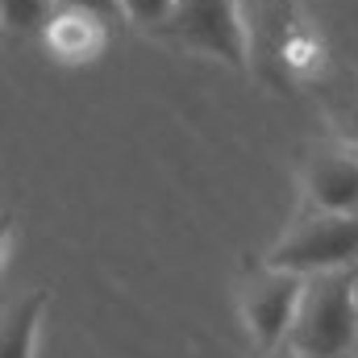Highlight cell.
I'll return each mask as SVG.
<instances>
[{"mask_svg":"<svg viewBox=\"0 0 358 358\" xmlns=\"http://www.w3.org/2000/svg\"><path fill=\"white\" fill-rule=\"evenodd\" d=\"M287 342L304 358H350L358 350V271L308 275Z\"/></svg>","mask_w":358,"mask_h":358,"instance_id":"cell-1","label":"cell"},{"mask_svg":"<svg viewBox=\"0 0 358 358\" xmlns=\"http://www.w3.org/2000/svg\"><path fill=\"white\" fill-rule=\"evenodd\" d=\"M271 267L321 275V271L358 267V213L308 208L267 255Z\"/></svg>","mask_w":358,"mask_h":358,"instance_id":"cell-2","label":"cell"},{"mask_svg":"<svg viewBox=\"0 0 358 358\" xmlns=\"http://www.w3.org/2000/svg\"><path fill=\"white\" fill-rule=\"evenodd\" d=\"M163 29L176 42L192 46V50H204V55H213L229 67L250 63L242 0H176V13Z\"/></svg>","mask_w":358,"mask_h":358,"instance_id":"cell-3","label":"cell"},{"mask_svg":"<svg viewBox=\"0 0 358 358\" xmlns=\"http://www.w3.org/2000/svg\"><path fill=\"white\" fill-rule=\"evenodd\" d=\"M304 283H308V275L271 267V263H263L242 283V321H246V329H250V338L263 355L287 342L300 296H304Z\"/></svg>","mask_w":358,"mask_h":358,"instance_id":"cell-4","label":"cell"},{"mask_svg":"<svg viewBox=\"0 0 358 358\" xmlns=\"http://www.w3.org/2000/svg\"><path fill=\"white\" fill-rule=\"evenodd\" d=\"M304 200L308 208L325 213H358V146L338 138H325L304 159Z\"/></svg>","mask_w":358,"mask_h":358,"instance_id":"cell-5","label":"cell"},{"mask_svg":"<svg viewBox=\"0 0 358 358\" xmlns=\"http://www.w3.org/2000/svg\"><path fill=\"white\" fill-rule=\"evenodd\" d=\"M108 38V21H100L96 13H80V8H59L46 21V46L63 59V63H88L104 50Z\"/></svg>","mask_w":358,"mask_h":358,"instance_id":"cell-6","label":"cell"},{"mask_svg":"<svg viewBox=\"0 0 358 358\" xmlns=\"http://www.w3.org/2000/svg\"><path fill=\"white\" fill-rule=\"evenodd\" d=\"M46 304H50V292L38 287L25 300H17V308H8L4 334H0V358H34V338H38Z\"/></svg>","mask_w":358,"mask_h":358,"instance_id":"cell-7","label":"cell"},{"mask_svg":"<svg viewBox=\"0 0 358 358\" xmlns=\"http://www.w3.org/2000/svg\"><path fill=\"white\" fill-rule=\"evenodd\" d=\"M0 13L13 34H34V29H46V21L59 13V4L55 0H0Z\"/></svg>","mask_w":358,"mask_h":358,"instance_id":"cell-8","label":"cell"},{"mask_svg":"<svg viewBox=\"0 0 358 358\" xmlns=\"http://www.w3.org/2000/svg\"><path fill=\"white\" fill-rule=\"evenodd\" d=\"M121 8H125V21L146 25V29H163L176 13V0H121Z\"/></svg>","mask_w":358,"mask_h":358,"instance_id":"cell-9","label":"cell"},{"mask_svg":"<svg viewBox=\"0 0 358 358\" xmlns=\"http://www.w3.org/2000/svg\"><path fill=\"white\" fill-rule=\"evenodd\" d=\"M59 8H80V13H96L100 21H121L125 17V8H121V0H55Z\"/></svg>","mask_w":358,"mask_h":358,"instance_id":"cell-10","label":"cell"},{"mask_svg":"<svg viewBox=\"0 0 358 358\" xmlns=\"http://www.w3.org/2000/svg\"><path fill=\"white\" fill-rule=\"evenodd\" d=\"M338 125H342V138L358 146V92L350 96V104L342 108V121H338Z\"/></svg>","mask_w":358,"mask_h":358,"instance_id":"cell-11","label":"cell"},{"mask_svg":"<svg viewBox=\"0 0 358 358\" xmlns=\"http://www.w3.org/2000/svg\"><path fill=\"white\" fill-rule=\"evenodd\" d=\"M263 358H304V355H300V350H296L292 342H283V346H275V350H267Z\"/></svg>","mask_w":358,"mask_h":358,"instance_id":"cell-12","label":"cell"},{"mask_svg":"<svg viewBox=\"0 0 358 358\" xmlns=\"http://www.w3.org/2000/svg\"><path fill=\"white\" fill-rule=\"evenodd\" d=\"M355 355H358V350H355Z\"/></svg>","mask_w":358,"mask_h":358,"instance_id":"cell-13","label":"cell"}]
</instances>
